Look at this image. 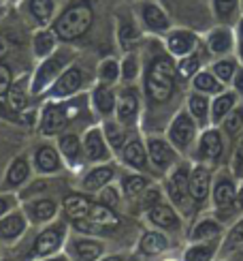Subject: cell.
Here are the masks:
<instances>
[{
	"label": "cell",
	"mask_w": 243,
	"mask_h": 261,
	"mask_svg": "<svg viewBox=\"0 0 243 261\" xmlns=\"http://www.w3.org/2000/svg\"><path fill=\"white\" fill-rule=\"evenodd\" d=\"M198 47H201V39L190 28H171L164 35V49L177 60L190 56Z\"/></svg>",
	"instance_id": "30bf717a"
},
{
	"label": "cell",
	"mask_w": 243,
	"mask_h": 261,
	"mask_svg": "<svg viewBox=\"0 0 243 261\" xmlns=\"http://www.w3.org/2000/svg\"><path fill=\"white\" fill-rule=\"evenodd\" d=\"M24 86H26V80H21V82H17L15 86H11L9 92H7V99H9L11 110H15V112L24 110L26 103H28V94H26V90H24Z\"/></svg>",
	"instance_id": "ee69618b"
},
{
	"label": "cell",
	"mask_w": 243,
	"mask_h": 261,
	"mask_svg": "<svg viewBox=\"0 0 243 261\" xmlns=\"http://www.w3.org/2000/svg\"><path fill=\"white\" fill-rule=\"evenodd\" d=\"M237 178H243V133L237 137V141L233 144V167Z\"/></svg>",
	"instance_id": "681fc988"
},
{
	"label": "cell",
	"mask_w": 243,
	"mask_h": 261,
	"mask_svg": "<svg viewBox=\"0 0 243 261\" xmlns=\"http://www.w3.org/2000/svg\"><path fill=\"white\" fill-rule=\"evenodd\" d=\"M156 203H160V191L158 189H145V197H143V208H154Z\"/></svg>",
	"instance_id": "f5cc1de1"
},
{
	"label": "cell",
	"mask_w": 243,
	"mask_h": 261,
	"mask_svg": "<svg viewBox=\"0 0 243 261\" xmlns=\"http://www.w3.org/2000/svg\"><path fill=\"white\" fill-rule=\"evenodd\" d=\"M83 148H85L87 159H92V161L107 159V154H109V150H107V141H105V137L101 135V130H98V128H92L90 133L85 135Z\"/></svg>",
	"instance_id": "f546056e"
},
{
	"label": "cell",
	"mask_w": 243,
	"mask_h": 261,
	"mask_svg": "<svg viewBox=\"0 0 243 261\" xmlns=\"http://www.w3.org/2000/svg\"><path fill=\"white\" fill-rule=\"evenodd\" d=\"M9 3H19V0H9Z\"/></svg>",
	"instance_id": "e7e4bbea"
},
{
	"label": "cell",
	"mask_w": 243,
	"mask_h": 261,
	"mask_svg": "<svg viewBox=\"0 0 243 261\" xmlns=\"http://www.w3.org/2000/svg\"><path fill=\"white\" fill-rule=\"evenodd\" d=\"M220 246H222V238H214V240L192 242L186 248L184 261H214L220 255Z\"/></svg>",
	"instance_id": "44dd1931"
},
{
	"label": "cell",
	"mask_w": 243,
	"mask_h": 261,
	"mask_svg": "<svg viewBox=\"0 0 243 261\" xmlns=\"http://www.w3.org/2000/svg\"><path fill=\"white\" fill-rule=\"evenodd\" d=\"M198 122L190 116L188 110H181L175 114V118L169 124V141L179 152H188L198 139Z\"/></svg>",
	"instance_id": "ba28073f"
},
{
	"label": "cell",
	"mask_w": 243,
	"mask_h": 261,
	"mask_svg": "<svg viewBox=\"0 0 243 261\" xmlns=\"http://www.w3.org/2000/svg\"><path fill=\"white\" fill-rule=\"evenodd\" d=\"M66 64H69V51L66 49H56L51 56L43 58V62L39 64V69L35 73V77H32L30 92L39 94L45 88H49V84H53L62 75V71L66 69Z\"/></svg>",
	"instance_id": "52a82bcc"
},
{
	"label": "cell",
	"mask_w": 243,
	"mask_h": 261,
	"mask_svg": "<svg viewBox=\"0 0 243 261\" xmlns=\"http://www.w3.org/2000/svg\"><path fill=\"white\" fill-rule=\"evenodd\" d=\"M122 154H124V161L128 163L130 167L135 169H147V150L145 146L141 144L139 137H132L124 144V150H122Z\"/></svg>",
	"instance_id": "484cf974"
},
{
	"label": "cell",
	"mask_w": 243,
	"mask_h": 261,
	"mask_svg": "<svg viewBox=\"0 0 243 261\" xmlns=\"http://www.w3.org/2000/svg\"><path fill=\"white\" fill-rule=\"evenodd\" d=\"M60 240H62V236L58 229H47V231H43L39 238H37V253L39 255H49L53 253L56 248L60 246Z\"/></svg>",
	"instance_id": "f35d334b"
},
{
	"label": "cell",
	"mask_w": 243,
	"mask_h": 261,
	"mask_svg": "<svg viewBox=\"0 0 243 261\" xmlns=\"http://www.w3.org/2000/svg\"><path fill=\"white\" fill-rule=\"evenodd\" d=\"M237 191H239V184H237L235 171L230 167H222L220 173L214 176V187H211V203L220 221H228V216L233 219V214L228 212H233Z\"/></svg>",
	"instance_id": "3957f363"
},
{
	"label": "cell",
	"mask_w": 243,
	"mask_h": 261,
	"mask_svg": "<svg viewBox=\"0 0 243 261\" xmlns=\"http://www.w3.org/2000/svg\"><path fill=\"white\" fill-rule=\"evenodd\" d=\"M7 49H9V43H7V39L0 37V56H5Z\"/></svg>",
	"instance_id": "6125c7cd"
},
{
	"label": "cell",
	"mask_w": 243,
	"mask_h": 261,
	"mask_svg": "<svg viewBox=\"0 0 243 261\" xmlns=\"http://www.w3.org/2000/svg\"><path fill=\"white\" fill-rule=\"evenodd\" d=\"M101 203H105V205L117 203V193H115L113 189H105V191L101 193Z\"/></svg>",
	"instance_id": "9f6ffc18"
},
{
	"label": "cell",
	"mask_w": 243,
	"mask_h": 261,
	"mask_svg": "<svg viewBox=\"0 0 243 261\" xmlns=\"http://www.w3.org/2000/svg\"><path fill=\"white\" fill-rule=\"evenodd\" d=\"M226 144L228 139L222 133L220 126H207L196 139V150H194V159L205 165H220L224 163L226 156Z\"/></svg>",
	"instance_id": "5b68a950"
},
{
	"label": "cell",
	"mask_w": 243,
	"mask_h": 261,
	"mask_svg": "<svg viewBox=\"0 0 243 261\" xmlns=\"http://www.w3.org/2000/svg\"><path fill=\"white\" fill-rule=\"evenodd\" d=\"M135 15L141 30H145L147 35L164 37L173 28V19L169 15V11L158 0H137Z\"/></svg>",
	"instance_id": "277c9868"
},
{
	"label": "cell",
	"mask_w": 243,
	"mask_h": 261,
	"mask_svg": "<svg viewBox=\"0 0 243 261\" xmlns=\"http://www.w3.org/2000/svg\"><path fill=\"white\" fill-rule=\"evenodd\" d=\"M122 187H124V193L128 195V197H139V195L145 193L147 180L143 176H126L124 182H122Z\"/></svg>",
	"instance_id": "c3c4849f"
},
{
	"label": "cell",
	"mask_w": 243,
	"mask_h": 261,
	"mask_svg": "<svg viewBox=\"0 0 243 261\" xmlns=\"http://www.w3.org/2000/svg\"><path fill=\"white\" fill-rule=\"evenodd\" d=\"M113 178V169L111 167H98L94 169L92 173H87V178L83 182V187L87 191H98L101 187H105V184Z\"/></svg>",
	"instance_id": "7bdbcfd3"
},
{
	"label": "cell",
	"mask_w": 243,
	"mask_h": 261,
	"mask_svg": "<svg viewBox=\"0 0 243 261\" xmlns=\"http://www.w3.org/2000/svg\"><path fill=\"white\" fill-rule=\"evenodd\" d=\"M7 9H9V0H0V19L7 15Z\"/></svg>",
	"instance_id": "94428289"
},
{
	"label": "cell",
	"mask_w": 243,
	"mask_h": 261,
	"mask_svg": "<svg viewBox=\"0 0 243 261\" xmlns=\"http://www.w3.org/2000/svg\"><path fill=\"white\" fill-rule=\"evenodd\" d=\"M105 135H107V141L115 152L117 150H124V144H126V135H124V128H122L117 122H107L105 124Z\"/></svg>",
	"instance_id": "f6af8a7d"
},
{
	"label": "cell",
	"mask_w": 243,
	"mask_h": 261,
	"mask_svg": "<svg viewBox=\"0 0 243 261\" xmlns=\"http://www.w3.org/2000/svg\"><path fill=\"white\" fill-rule=\"evenodd\" d=\"M115 112H117V120L122 124H135L137 116H139V92L132 86H126L124 90L119 92L117 103H115Z\"/></svg>",
	"instance_id": "9a60e30c"
},
{
	"label": "cell",
	"mask_w": 243,
	"mask_h": 261,
	"mask_svg": "<svg viewBox=\"0 0 243 261\" xmlns=\"http://www.w3.org/2000/svg\"><path fill=\"white\" fill-rule=\"evenodd\" d=\"M220 128H222V133L226 135L228 141H237V137L243 133V105H237L233 112H230L222 122H220Z\"/></svg>",
	"instance_id": "4dcf8cb0"
},
{
	"label": "cell",
	"mask_w": 243,
	"mask_h": 261,
	"mask_svg": "<svg viewBox=\"0 0 243 261\" xmlns=\"http://www.w3.org/2000/svg\"><path fill=\"white\" fill-rule=\"evenodd\" d=\"M117 41L124 51H135L141 41V26L130 13L117 17Z\"/></svg>",
	"instance_id": "2e32d148"
},
{
	"label": "cell",
	"mask_w": 243,
	"mask_h": 261,
	"mask_svg": "<svg viewBox=\"0 0 243 261\" xmlns=\"http://www.w3.org/2000/svg\"><path fill=\"white\" fill-rule=\"evenodd\" d=\"M241 0H211V13L218 24L233 26L241 17Z\"/></svg>",
	"instance_id": "603a6c76"
},
{
	"label": "cell",
	"mask_w": 243,
	"mask_h": 261,
	"mask_svg": "<svg viewBox=\"0 0 243 261\" xmlns=\"http://www.w3.org/2000/svg\"><path fill=\"white\" fill-rule=\"evenodd\" d=\"M11 86H13V73L5 62H0V96H7Z\"/></svg>",
	"instance_id": "f907efd6"
},
{
	"label": "cell",
	"mask_w": 243,
	"mask_h": 261,
	"mask_svg": "<svg viewBox=\"0 0 243 261\" xmlns=\"http://www.w3.org/2000/svg\"><path fill=\"white\" fill-rule=\"evenodd\" d=\"M239 94L233 90V88H226L224 92H220L216 96H211V124L214 126H220V122L224 120V118L235 110L239 105Z\"/></svg>",
	"instance_id": "ffe728a7"
},
{
	"label": "cell",
	"mask_w": 243,
	"mask_h": 261,
	"mask_svg": "<svg viewBox=\"0 0 243 261\" xmlns=\"http://www.w3.org/2000/svg\"><path fill=\"white\" fill-rule=\"evenodd\" d=\"M233 216H241L243 214V184H239V191H237V199H235V205H233Z\"/></svg>",
	"instance_id": "6f0895ef"
},
{
	"label": "cell",
	"mask_w": 243,
	"mask_h": 261,
	"mask_svg": "<svg viewBox=\"0 0 243 261\" xmlns=\"http://www.w3.org/2000/svg\"><path fill=\"white\" fill-rule=\"evenodd\" d=\"M179 71L175 58L169 51H162L158 45H154L149 62L145 67V94L149 103L164 105L169 103L175 90H177V82H179Z\"/></svg>",
	"instance_id": "6da1fadb"
},
{
	"label": "cell",
	"mask_w": 243,
	"mask_h": 261,
	"mask_svg": "<svg viewBox=\"0 0 243 261\" xmlns=\"http://www.w3.org/2000/svg\"><path fill=\"white\" fill-rule=\"evenodd\" d=\"M190 171H192V165L177 163L167 180V191L171 201L184 212H190L194 208V201L190 197Z\"/></svg>",
	"instance_id": "8992f818"
},
{
	"label": "cell",
	"mask_w": 243,
	"mask_h": 261,
	"mask_svg": "<svg viewBox=\"0 0 243 261\" xmlns=\"http://www.w3.org/2000/svg\"><path fill=\"white\" fill-rule=\"evenodd\" d=\"M66 124V107L58 103H49L41 116V130L45 135H53Z\"/></svg>",
	"instance_id": "d4e9b609"
},
{
	"label": "cell",
	"mask_w": 243,
	"mask_h": 261,
	"mask_svg": "<svg viewBox=\"0 0 243 261\" xmlns=\"http://www.w3.org/2000/svg\"><path fill=\"white\" fill-rule=\"evenodd\" d=\"M235 37H237V58H239V62L243 64V15L237 19Z\"/></svg>",
	"instance_id": "816d5d0a"
},
{
	"label": "cell",
	"mask_w": 243,
	"mask_h": 261,
	"mask_svg": "<svg viewBox=\"0 0 243 261\" xmlns=\"http://www.w3.org/2000/svg\"><path fill=\"white\" fill-rule=\"evenodd\" d=\"M139 248L143 255H160L169 248V240H167V236L160 231H147L141 238Z\"/></svg>",
	"instance_id": "1f68e13d"
},
{
	"label": "cell",
	"mask_w": 243,
	"mask_h": 261,
	"mask_svg": "<svg viewBox=\"0 0 243 261\" xmlns=\"http://www.w3.org/2000/svg\"><path fill=\"white\" fill-rule=\"evenodd\" d=\"M17 7L30 24H35V28L51 26L62 9L60 0H19Z\"/></svg>",
	"instance_id": "9c48e42d"
},
{
	"label": "cell",
	"mask_w": 243,
	"mask_h": 261,
	"mask_svg": "<svg viewBox=\"0 0 243 261\" xmlns=\"http://www.w3.org/2000/svg\"><path fill=\"white\" fill-rule=\"evenodd\" d=\"M205 47L211 56L220 58V56H228L237 49V37L235 30L226 26V24H218L216 28H211L205 35Z\"/></svg>",
	"instance_id": "7c38bea8"
},
{
	"label": "cell",
	"mask_w": 243,
	"mask_h": 261,
	"mask_svg": "<svg viewBox=\"0 0 243 261\" xmlns=\"http://www.w3.org/2000/svg\"><path fill=\"white\" fill-rule=\"evenodd\" d=\"M90 208H92V203L87 201L85 197H79V195H71V197L64 201V212L73 221L85 219V216L90 214Z\"/></svg>",
	"instance_id": "d6a6232c"
},
{
	"label": "cell",
	"mask_w": 243,
	"mask_h": 261,
	"mask_svg": "<svg viewBox=\"0 0 243 261\" xmlns=\"http://www.w3.org/2000/svg\"><path fill=\"white\" fill-rule=\"evenodd\" d=\"M73 248H75L77 257H79L81 261H94L103 253V246L98 242H94V240H77L73 244Z\"/></svg>",
	"instance_id": "b9f144b4"
},
{
	"label": "cell",
	"mask_w": 243,
	"mask_h": 261,
	"mask_svg": "<svg viewBox=\"0 0 243 261\" xmlns=\"http://www.w3.org/2000/svg\"><path fill=\"white\" fill-rule=\"evenodd\" d=\"M239 246H243V214L237 216L235 223L230 225V229L224 231L222 236V246H220V257H228L233 251H237Z\"/></svg>",
	"instance_id": "4316f807"
},
{
	"label": "cell",
	"mask_w": 243,
	"mask_h": 261,
	"mask_svg": "<svg viewBox=\"0 0 243 261\" xmlns=\"http://www.w3.org/2000/svg\"><path fill=\"white\" fill-rule=\"evenodd\" d=\"M47 261H58V259H47Z\"/></svg>",
	"instance_id": "03108f58"
},
{
	"label": "cell",
	"mask_w": 243,
	"mask_h": 261,
	"mask_svg": "<svg viewBox=\"0 0 243 261\" xmlns=\"http://www.w3.org/2000/svg\"><path fill=\"white\" fill-rule=\"evenodd\" d=\"M24 219H21L19 214H11L7 216V219L0 221V238H5V240H13V238L21 236V231H24Z\"/></svg>",
	"instance_id": "74e56055"
},
{
	"label": "cell",
	"mask_w": 243,
	"mask_h": 261,
	"mask_svg": "<svg viewBox=\"0 0 243 261\" xmlns=\"http://www.w3.org/2000/svg\"><path fill=\"white\" fill-rule=\"evenodd\" d=\"M28 214L32 221L37 223H43V221H49L53 214H56V203L51 199H39L35 203L28 205Z\"/></svg>",
	"instance_id": "8d00e7d4"
},
{
	"label": "cell",
	"mask_w": 243,
	"mask_h": 261,
	"mask_svg": "<svg viewBox=\"0 0 243 261\" xmlns=\"http://www.w3.org/2000/svg\"><path fill=\"white\" fill-rule=\"evenodd\" d=\"M92 26H94V7L90 0H71L69 5L60 9V13L51 24L58 39L64 43L83 39Z\"/></svg>",
	"instance_id": "7a4b0ae2"
},
{
	"label": "cell",
	"mask_w": 243,
	"mask_h": 261,
	"mask_svg": "<svg viewBox=\"0 0 243 261\" xmlns=\"http://www.w3.org/2000/svg\"><path fill=\"white\" fill-rule=\"evenodd\" d=\"M230 88H233L237 94H239V99L243 101V64L237 69V73H235V77H233V82H230Z\"/></svg>",
	"instance_id": "db71d44e"
},
{
	"label": "cell",
	"mask_w": 243,
	"mask_h": 261,
	"mask_svg": "<svg viewBox=\"0 0 243 261\" xmlns=\"http://www.w3.org/2000/svg\"><path fill=\"white\" fill-rule=\"evenodd\" d=\"M75 227H77V229H81V231H85V233H98V231H101V227H98L96 223L85 221V219L75 221Z\"/></svg>",
	"instance_id": "11a10c76"
},
{
	"label": "cell",
	"mask_w": 243,
	"mask_h": 261,
	"mask_svg": "<svg viewBox=\"0 0 243 261\" xmlns=\"http://www.w3.org/2000/svg\"><path fill=\"white\" fill-rule=\"evenodd\" d=\"M147 156L154 163V167L160 171L173 169L179 163V150L175 148L171 141L162 137H149L147 141Z\"/></svg>",
	"instance_id": "4fadbf2b"
},
{
	"label": "cell",
	"mask_w": 243,
	"mask_h": 261,
	"mask_svg": "<svg viewBox=\"0 0 243 261\" xmlns=\"http://www.w3.org/2000/svg\"><path fill=\"white\" fill-rule=\"evenodd\" d=\"M147 216H149V221L160 227V229H167V231H179V227H181V219H179V214L175 212L173 205L169 203H156L154 208L147 210Z\"/></svg>",
	"instance_id": "ac0fdd59"
},
{
	"label": "cell",
	"mask_w": 243,
	"mask_h": 261,
	"mask_svg": "<svg viewBox=\"0 0 243 261\" xmlns=\"http://www.w3.org/2000/svg\"><path fill=\"white\" fill-rule=\"evenodd\" d=\"M117 80H122V69H119V62L115 58H105L98 67V82L107 84V86H113L117 84Z\"/></svg>",
	"instance_id": "e575fe53"
},
{
	"label": "cell",
	"mask_w": 243,
	"mask_h": 261,
	"mask_svg": "<svg viewBox=\"0 0 243 261\" xmlns=\"http://www.w3.org/2000/svg\"><path fill=\"white\" fill-rule=\"evenodd\" d=\"M83 86V69L79 64H71L62 71V75L51 84L49 88V96L53 99H66V96L75 94Z\"/></svg>",
	"instance_id": "5bb4252c"
},
{
	"label": "cell",
	"mask_w": 243,
	"mask_h": 261,
	"mask_svg": "<svg viewBox=\"0 0 243 261\" xmlns=\"http://www.w3.org/2000/svg\"><path fill=\"white\" fill-rule=\"evenodd\" d=\"M79 148H81V146H79V139H77L75 135L66 133V135L60 137V150H62V154L66 156V161L75 163L77 156H79Z\"/></svg>",
	"instance_id": "bcb514c9"
},
{
	"label": "cell",
	"mask_w": 243,
	"mask_h": 261,
	"mask_svg": "<svg viewBox=\"0 0 243 261\" xmlns=\"http://www.w3.org/2000/svg\"><path fill=\"white\" fill-rule=\"evenodd\" d=\"M119 69H122V80L126 84H132L139 77V71H141V60L137 56V51H126L124 60L119 62Z\"/></svg>",
	"instance_id": "d590c367"
},
{
	"label": "cell",
	"mask_w": 243,
	"mask_h": 261,
	"mask_svg": "<svg viewBox=\"0 0 243 261\" xmlns=\"http://www.w3.org/2000/svg\"><path fill=\"white\" fill-rule=\"evenodd\" d=\"M226 261H243V246H239L237 251H233L228 257H226Z\"/></svg>",
	"instance_id": "680465c9"
},
{
	"label": "cell",
	"mask_w": 243,
	"mask_h": 261,
	"mask_svg": "<svg viewBox=\"0 0 243 261\" xmlns=\"http://www.w3.org/2000/svg\"><path fill=\"white\" fill-rule=\"evenodd\" d=\"M58 43H60V39L51 26L37 28L35 35H32V54H35L39 60H43L58 49Z\"/></svg>",
	"instance_id": "e0dca14e"
},
{
	"label": "cell",
	"mask_w": 243,
	"mask_h": 261,
	"mask_svg": "<svg viewBox=\"0 0 243 261\" xmlns=\"http://www.w3.org/2000/svg\"><path fill=\"white\" fill-rule=\"evenodd\" d=\"M224 236V225L220 219H211V216H207V219H201L194 227L192 231L188 233L192 242H203V240H214V238H222Z\"/></svg>",
	"instance_id": "cb8c5ba5"
},
{
	"label": "cell",
	"mask_w": 243,
	"mask_h": 261,
	"mask_svg": "<svg viewBox=\"0 0 243 261\" xmlns=\"http://www.w3.org/2000/svg\"><path fill=\"white\" fill-rule=\"evenodd\" d=\"M87 219L92 223H96L98 227H115L119 221H117V214H113L111 205H105V203H96L90 208V214Z\"/></svg>",
	"instance_id": "836d02e7"
},
{
	"label": "cell",
	"mask_w": 243,
	"mask_h": 261,
	"mask_svg": "<svg viewBox=\"0 0 243 261\" xmlns=\"http://www.w3.org/2000/svg\"><path fill=\"white\" fill-rule=\"evenodd\" d=\"M9 208H11V201H9V199H5V197H0V216H3Z\"/></svg>",
	"instance_id": "91938a15"
},
{
	"label": "cell",
	"mask_w": 243,
	"mask_h": 261,
	"mask_svg": "<svg viewBox=\"0 0 243 261\" xmlns=\"http://www.w3.org/2000/svg\"><path fill=\"white\" fill-rule=\"evenodd\" d=\"M239 67H241L239 58L233 56V54H228V56H220L216 62H211V67H209V69L216 73V77L222 84L230 86V82H233V77H235V73H237Z\"/></svg>",
	"instance_id": "f1b7e54d"
},
{
	"label": "cell",
	"mask_w": 243,
	"mask_h": 261,
	"mask_svg": "<svg viewBox=\"0 0 243 261\" xmlns=\"http://www.w3.org/2000/svg\"><path fill=\"white\" fill-rule=\"evenodd\" d=\"M103 261H124L122 257H107V259H103Z\"/></svg>",
	"instance_id": "be15d7a7"
},
{
	"label": "cell",
	"mask_w": 243,
	"mask_h": 261,
	"mask_svg": "<svg viewBox=\"0 0 243 261\" xmlns=\"http://www.w3.org/2000/svg\"><path fill=\"white\" fill-rule=\"evenodd\" d=\"M37 167L41 171H58L60 169V156H58V152L53 150V148H41L37 152Z\"/></svg>",
	"instance_id": "ab89813d"
},
{
	"label": "cell",
	"mask_w": 243,
	"mask_h": 261,
	"mask_svg": "<svg viewBox=\"0 0 243 261\" xmlns=\"http://www.w3.org/2000/svg\"><path fill=\"white\" fill-rule=\"evenodd\" d=\"M226 88L228 86L220 82L211 69H201L198 73L192 75V90L194 92H201V94H207V96H216L220 92H224Z\"/></svg>",
	"instance_id": "7402d4cb"
},
{
	"label": "cell",
	"mask_w": 243,
	"mask_h": 261,
	"mask_svg": "<svg viewBox=\"0 0 243 261\" xmlns=\"http://www.w3.org/2000/svg\"><path fill=\"white\" fill-rule=\"evenodd\" d=\"M92 103L98 112H101L103 116H109V114H113L115 112V103H117V96L113 94L111 90V86H107V84H101L98 82V86L94 88L92 92Z\"/></svg>",
	"instance_id": "83f0119b"
},
{
	"label": "cell",
	"mask_w": 243,
	"mask_h": 261,
	"mask_svg": "<svg viewBox=\"0 0 243 261\" xmlns=\"http://www.w3.org/2000/svg\"><path fill=\"white\" fill-rule=\"evenodd\" d=\"M28 163L24 159H17L13 165H11L9 173H7V182L11 184V187H17V184H21L26 178H28Z\"/></svg>",
	"instance_id": "7dc6e473"
},
{
	"label": "cell",
	"mask_w": 243,
	"mask_h": 261,
	"mask_svg": "<svg viewBox=\"0 0 243 261\" xmlns=\"http://www.w3.org/2000/svg\"><path fill=\"white\" fill-rule=\"evenodd\" d=\"M211 187H214V169L198 163L190 171V197L194 201V208H205L207 201L211 199Z\"/></svg>",
	"instance_id": "8fae6325"
},
{
	"label": "cell",
	"mask_w": 243,
	"mask_h": 261,
	"mask_svg": "<svg viewBox=\"0 0 243 261\" xmlns=\"http://www.w3.org/2000/svg\"><path fill=\"white\" fill-rule=\"evenodd\" d=\"M241 9H243V0H241Z\"/></svg>",
	"instance_id": "003e7915"
},
{
	"label": "cell",
	"mask_w": 243,
	"mask_h": 261,
	"mask_svg": "<svg viewBox=\"0 0 243 261\" xmlns=\"http://www.w3.org/2000/svg\"><path fill=\"white\" fill-rule=\"evenodd\" d=\"M201 64H203V54L196 49V51L190 54V56H186V58H181L177 62V71H179V75H181L184 80L186 77L192 80V75L201 71Z\"/></svg>",
	"instance_id": "60d3db41"
},
{
	"label": "cell",
	"mask_w": 243,
	"mask_h": 261,
	"mask_svg": "<svg viewBox=\"0 0 243 261\" xmlns=\"http://www.w3.org/2000/svg\"><path fill=\"white\" fill-rule=\"evenodd\" d=\"M186 110L190 112V116L198 122V126L207 128L209 124H211V96L192 90V94H188Z\"/></svg>",
	"instance_id": "d6986e66"
}]
</instances>
